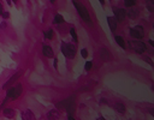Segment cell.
<instances>
[{
	"label": "cell",
	"instance_id": "obj_1",
	"mask_svg": "<svg viewBox=\"0 0 154 120\" xmlns=\"http://www.w3.org/2000/svg\"><path fill=\"white\" fill-rule=\"evenodd\" d=\"M60 49H61V53H63V54L65 55V58H68V59H72V58L75 57V54H76V47H75V45H72V43H65V42H63Z\"/></svg>",
	"mask_w": 154,
	"mask_h": 120
},
{
	"label": "cell",
	"instance_id": "obj_2",
	"mask_svg": "<svg viewBox=\"0 0 154 120\" xmlns=\"http://www.w3.org/2000/svg\"><path fill=\"white\" fill-rule=\"evenodd\" d=\"M22 85L21 84H16V85H12L7 90V94H6V99H11V100H16L21 96L22 94Z\"/></svg>",
	"mask_w": 154,
	"mask_h": 120
},
{
	"label": "cell",
	"instance_id": "obj_3",
	"mask_svg": "<svg viewBox=\"0 0 154 120\" xmlns=\"http://www.w3.org/2000/svg\"><path fill=\"white\" fill-rule=\"evenodd\" d=\"M73 4H75V6H76V9H77V12H78L80 17H81L86 23L92 24V19H91V17H89V13H88L87 9H86L82 4H78V3H76V1H75Z\"/></svg>",
	"mask_w": 154,
	"mask_h": 120
},
{
	"label": "cell",
	"instance_id": "obj_4",
	"mask_svg": "<svg viewBox=\"0 0 154 120\" xmlns=\"http://www.w3.org/2000/svg\"><path fill=\"white\" fill-rule=\"evenodd\" d=\"M130 36L134 38H142L145 36V30L141 25H135L130 29Z\"/></svg>",
	"mask_w": 154,
	"mask_h": 120
},
{
	"label": "cell",
	"instance_id": "obj_5",
	"mask_svg": "<svg viewBox=\"0 0 154 120\" xmlns=\"http://www.w3.org/2000/svg\"><path fill=\"white\" fill-rule=\"evenodd\" d=\"M129 45L133 47V49H134L136 53H138V54L146 52V49H147L146 45H145L143 42H141V41H131V42L129 41Z\"/></svg>",
	"mask_w": 154,
	"mask_h": 120
},
{
	"label": "cell",
	"instance_id": "obj_6",
	"mask_svg": "<svg viewBox=\"0 0 154 120\" xmlns=\"http://www.w3.org/2000/svg\"><path fill=\"white\" fill-rule=\"evenodd\" d=\"M125 17H126V11L124 9H114V18L117 21L122 22L125 19Z\"/></svg>",
	"mask_w": 154,
	"mask_h": 120
},
{
	"label": "cell",
	"instance_id": "obj_7",
	"mask_svg": "<svg viewBox=\"0 0 154 120\" xmlns=\"http://www.w3.org/2000/svg\"><path fill=\"white\" fill-rule=\"evenodd\" d=\"M19 77H21V72H17L16 75H14V76H12V77L9 79V81H7V82H6V83L3 85V88L5 89V88H10V87H12V84H14V83L17 81V79H18Z\"/></svg>",
	"mask_w": 154,
	"mask_h": 120
},
{
	"label": "cell",
	"instance_id": "obj_8",
	"mask_svg": "<svg viewBox=\"0 0 154 120\" xmlns=\"http://www.w3.org/2000/svg\"><path fill=\"white\" fill-rule=\"evenodd\" d=\"M42 53H43V55H46L47 58H53V55H54L53 49L51 48V46H48V45H42Z\"/></svg>",
	"mask_w": 154,
	"mask_h": 120
},
{
	"label": "cell",
	"instance_id": "obj_9",
	"mask_svg": "<svg viewBox=\"0 0 154 120\" xmlns=\"http://www.w3.org/2000/svg\"><path fill=\"white\" fill-rule=\"evenodd\" d=\"M22 120H35V115L30 109H25L22 112Z\"/></svg>",
	"mask_w": 154,
	"mask_h": 120
},
{
	"label": "cell",
	"instance_id": "obj_10",
	"mask_svg": "<svg viewBox=\"0 0 154 120\" xmlns=\"http://www.w3.org/2000/svg\"><path fill=\"white\" fill-rule=\"evenodd\" d=\"M107 23H108V26H110V30L112 33H114L116 29H117V19L114 17H107Z\"/></svg>",
	"mask_w": 154,
	"mask_h": 120
},
{
	"label": "cell",
	"instance_id": "obj_11",
	"mask_svg": "<svg viewBox=\"0 0 154 120\" xmlns=\"http://www.w3.org/2000/svg\"><path fill=\"white\" fill-rule=\"evenodd\" d=\"M47 116H48V120H58L59 116H60V113L58 111H56V109H52V111L48 112Z\"/></svg>",
	"mask_w": 154,
	"mask_h": 120
},
{
	"label": "cell",
	"instance_id": "obj_12",
	"mask_svg": "<svg viewBox=\"0 0 154 120\" xmlns=\"http://www.w3.org/2000/svg\"><path fill=\"white\" fill-rule=\"evenodd\" d=\"M3 113H4V116L9 118V119H12L16 116V112L12 108H5V109H3Z\"/></svg>",
	"mask_w": 154,
	"mask_h": 120
},
{
	"label": "cell",
	"instance_id": "obj_13",
	"mask_svg": "<svg viewBox=\"0 0 154 120\" xmlns=\"http://www.w3.org/2000/svg\"><path fill=\"white\" fill-rule=\"evenodd\" d=\"M138 12H140V11H138V9L134 6V7H131V9L129 10V12H128V15H129V17H130V18H133V19H134V18H136V17L138 16Z\"/></svg>",
	"mask_w": 154,
	"mask_h": 120
},
{
	"label": "cell",
	"instance_id": "obj_14",
	"mask_svg": "<svg viewBox=\"0 0 154 120\" xmlns=\"http://www.w3.org/2000/svg\"><path fill=\"white\" fill-rule=\"evenodd\" d=\"M100 57L102 58V60H105V61L110 60V58H111V55H110V53H108L107 49H101L100 50Z\"/></svg>",
	"mask_w": 154,
	"mask_h": 120
},
{
	"label": "cell",
	"instance_id": "obj_15",
	"mask_svg": "<svg viewBox=\"0 0 154 120\" xmlns=\"http://www.w3.org/2000/svg\"><path fill=\"white\" fill-rule=\"evenodd\" d=\"M114 40H116V42H117L123 49H125V41H124V40H123L119 35H116V36H114Z\"/></svg>",
	"mask_w": 154,
	"mask_h": 120
},
{
	"label": "cell",
	"instance_id": "obj_16",
	"mask_svg": "<svg viewBox=\"0 0 154 120\" xmlns=\"http://www.w3.org/2000/svg\"><path fill=\"white\" fill-rule=\"evenodd\" d=\"M114 107H116V109H117L119 113H125V107H124V104L123 103H119V102H117V103H116V106H114Z\"/></svg>",
	"mask_w": 154,
	"mask_h": 120
},
{
	"label": "cell",
	"instance_id": "obj_17",
	"mask_svg": "<svg viewBox=\"0 0 154 120\" xmlns=\"http://www.w3.org/2000/svg\"><path fill=\"white\" fill-rule=\"evenodd\" d=\"M64 22V18H63V16L61 15H56V17H54V19H53V23L54 24H59V23H63Z\"/></svg>",
	"mask_w": 154,
	"mask_h": 120
},
{
	"label": "cell",
	"instance_id": "obj_18",
	"mask_svg": "<svg viewBox=\"0 0 154 120\" xmlns=\"http://www.w3.org/2000/svg\"><path fill=\"white\" fill-rule=\"evenodd\" d=\"M124 5L126 6V7H134L135 5H136V1H135V0H125V1H124Z\"/></svg>",
	"mask_w": 154,
	"mask_h": 120
},
{
	"label": "cell",
	"instance_id": "obj_19",
	"mask_svg": "<svg viewBox=\"0 0 154 120\" xmlns=\"http://www.w3.org/2000/svg\"><path fill=\"white\" fill-rule=\"evenodd\" d=\"M45 36H46V38H48V40H52V38H53V36H54L53 30H52V29H49V30L45 31Z\"/></svg>",
	"mask_w": 154,
	"mask_h": 120
},
{
	"label": "cell",
	"instance_id": "obj_20",
	"mask_svg": "<svg viewBox=\"0 0 154 120\" xmlns=\"http://www.w3.org/2000/svg\"><path fill=\"white\" fill-rule=\"evenodd\" d=\"M70 34H71V36H72V38H73V41H75V42L78 41V38H77V34H76V31H75L73 28L70 29Z\"/></svg>",
	"mask_w": 154,
	"mask_h": 120
},
{
	"label": "cell",
	"instance_id": "obj_21",
	"mask_svg": "<svg viewBox=\"0 0 154 120\" xmlns=\"http://www.w3.org/2000/svg\"><path fill=\"white\" fill-rule=\"evenodd\" d=\"M92 67H93V62H92V61H87V62H86V66H84L86 71H89Z\"/></svg>",
	"mask_w": 154,
	"mask_h": 120
},
{
	"label": "cell",
	"instance_id": "obj_22",
	"mask_svg": "<svg viewBox=\"0 0 154 120\" xmlns=\"http://www.w3.org/2000/svg\"><path fill=\"white\" fill-rule=\"evenodd\" d=\"M81 54H82L83 58H87V57H88V50H87L86 48H83V49L81 50Z\"/></svg>",
	"mask_w": 154,
	"mask_h": 120
},
{
	"label": "cell",
	"instance_id": "obj_23",
	"mask_svg": "<svg viewBox=\"0 0 154 120\" xmlns=\"http://www.w3.org/2000/svg\"><path fill=\"white\" fill-rule=\"evenodd\" d=\"M145 61H146V62H148L149 65H152V66H154V62L152 61V59H150V58H145Z\"/></svg>",
	"mask_w": 154,
	"mask_h": 120
},
{
	"label": "cell",
	"instance_id": "obj_24",
	"mask_svg": "<svg viewBox=\"0 0 154 120\" xmlns=\"http://www.w3.org/2000/svg\"><path fill=\"white\" fill-rule=\"evenodd\" d=\"M4 18H9V16H10V13L9 12H3V15H1Z\"/></svg>",
	"mask_w": 154,
	"mask_h": 120
},
{
	"label": "cell",
	"instance_id": "obj_25",
	"mask_svg": "<svg viewBox=\"0 0 154 120\" xmlns=\"http://www.w3.org/2000/svg\"><path fill=\"white\" fill-rule=\"evenodd\" d=\"M0 28H1V29H5V28H6V23H1V24H0Z\"/></svg>",
	"mask_w": 154,
	"mask_h": 120
},
{
	"label": "cell",
	"instance_id": "obj_26",
	"mask_svg": "<svg viewBox=\"0 0 154 120\" xmlns=\"http://www.w3.org/2000/svg\"><path fill=\"white\" fill-rule=\"evenodd\" d=\"M3 12H4V11H3V6H1V5H0V16H1V15H3Z\"/></svg>",
	"mask_w": 154,
	"mask_h": 120
},
{
	"label": "cell",
	"instance_id": "obj_27",
	"mask_svg": "<svg viewBox=\"0 0 154 120\" xmlns=\"http://www.w3.org/2000/svg\"><path fill=\"white\" fill-rule=\"evenodd\" d=\"M149 45H150V46H153V47H154V41H153V40H150V41H149Z\"/></svg>",
	"mask_w": 154,
	"mask_h": 120
},
{
	"label": "cell",
	"instance_id": "obj_28",
	"mask_svg": "<svg viewBox=\"0 0 154 120\" xmlns=\"http://www.w3.org/2000/svg\"><path fill=\"white\" fill-rule=\"evenodd\" d=\"M149 113L152 114V116H154V109H150V111H149Z\"/></svg>",
	"mask_w": 154,
	"mask_h": 120
},
{
	"label": "cell",
	"instance_id": "obj_29",
	"mask_svg": "<svg viewBox=\"0 0 154 120\" xmlns=\"http://www.w3.org/2000/svg\"><path fill=\"white\" fill-rule=\"evenodd\" d=\"M54 67L57 69V59H54Z\"/></svg>",
	"mask_w": 154,
	"mask_h": 120
},
{
	"label": "cell",
	"instance_id": "obj_30",
	"mask_svg": "<svg viewBox=\"0 0 154 120\" xmlns=\"http://www.w3.org/2000/svg\"><path fill=\"white\" fill-rule=\"evenodd\" d=\"M69 120H75V119H73L72 116H69Z\"/></svg>",
	"mask_w": 154,
	"mask_h": 120
},
{
	"label": "cell",
	"instance_id": "obj_31",
	"mask_svg": "<svg viewBox=\"0 0 154 120\" xmlns=\"http://www.w3.org/2000/svg\"><path fill=\"white\" fill-rule=\"evenodd\" d=\"M98 120H104V119H102V118H99V119H98Z\"/></svg>",
	"mask_w": 154,
	"mask_h": 120
},
{
	"label": "cell",
	"instance_id": "obj_32",
	"mask_svg": "<svg viewBox=\"0 0 154 120\" xmlns=\"http://www.w3.org/2000/svg\"><path fill=\"white\" fill-rule=\"evenodd\" d=\"M153 26H154V23H153Z\"/></svg>",
	"mask_w": 154,
	"mask_h": 120
}]
</instances>
